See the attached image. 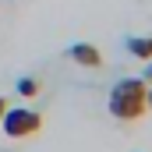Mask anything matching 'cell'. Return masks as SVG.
<instances>
[{
  "label": "cell",
  "mask_w": 152,
  "mask_h": 152,
  "mask_svg": "<svg viewBox=\"0 0 152 152\" xmlns=\"http://www.w3.org/2000/svg\"><path fill=\"white\" fill-rule=\"evenodd\" d=\"M67 57H71L75 64H81V67H103V53H99L92 42H75V46L67 50Z\"/></svg>",
  "instance_id": "3957f363"
},
{
  "label": "cell",
  "mask_w": 152,
  "mask_h": 152,
  "mask_svg": "<svg viewBox=\"0 0 152 152\" xmlns=\"http://www.w3.org/2000/svg\"><path fill=\"white\" fill-rule=\"evenodd\" d=\"M145 81H152V60H149V67H145Z\"/></svg>",
  "instance_id": "8992f818"
},
{
  "label": "cell",
  "mask_w": 152,
  "mask_h": 152,
  "mask_svg": "<svg viewBox=\"0 0 152 152\" xmlns=\"http://www.w3.org/2000/svg\"><path fill=\"white\" fill-rule=\"evenodd\" d=\"M0 127L7 138H32L42 131V113L39 110H28V106H7L4 117H0Z\"/></svg>",
  "instance_id": "7a4b0ae2"
},
{
  "label": "cell",
  "mask_w": 152,
  "mask_h": 152,
  "mask_svg": "<svg viewBox=\"0 0 152 152\" xmlns=\"http://www.w3.org/2000/svg\"><path fill=\"white\" fill-rule=\"evenodd\" d=\"M127 53L138 60H152V36H131L127 39Z\"/></svg>",
  "instance_id": "277c9868"
},
{
  "label": "cell",
  "mask_w": 152,
  "mask_h": 152,
  "mask_svg": "<svg viewBox=\"0 0 152 152\" xmlns=\"http://www.w3.org/2000/svg\"><path fill=\"white\" fill-rule=\"evenodd\" d=\"M4 110H7V99H4V96H0V117H4Z\"/></svg>",
  "instance_id": "52a82bcc"
},
{
  "label": "cell",
  "mask_w": 152,
  "mask_h": 152,
  "mask_svg": "<svg viewBox=\"0 0 152 152\" xmlns=\"http://www.w3.org/2000/svg\"><path fill=\"white\" fill-rule=\"evenodd\" d=\"M145 88H149L145 78H120L113 88H110V99H106L110 113L117 120H138V117H145V110H149Z\"/></svg>",
  "instance_id": "6da1fadb"
},
{
  "label": "cell",
  "mask_w": 152,
  "mask_h": 152,
  "mask_svg": "<svg viewBox=\"0 0 152 152\" xmlns=\"http://www.w3.org/2000/svg\"><path fill=\"white\" fill-rule=\"evenodd\" d=\"M18 92L32 99V96H36V92H39V81H36V78H21V81H18Z\"/></svg>",
  "instance_id": "5b68a950"
}]
</instances>
